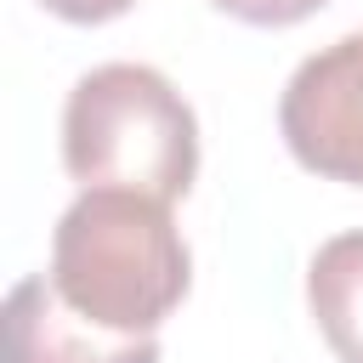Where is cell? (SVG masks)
Wrapping results in <instances>:
<instances>
[{
    "mask_svg": "<svg viewBox=\"0 0 363 363\" xmlns=\"http://www.w3.org/2000/svg\"><path fill=\"white\" fill-rule=\"evenodd\" d=\"M62 164L79 187L176 204L199 176V119L159 68L102 62L62 102Z\"/></svg>",
    "mask_w": 363,
    "mask_h": 363,
    "instance_id": "cell-2",
    "label": "cell"
},
{
    "mask_svg": "<svg viewBox=\"0 0 363 363\" xmlns=\"http://www.w3.org/2000/svg\"><path fill=\"white\" fill-rule=\"evenodd\" d=\"M278 130L295 164L363 187V34H340L289 74Z\"/></svg>",
    "mask_w": 363,
    "mask_h": 363,
    "instance_id": "cell-3",
    "label": "cell"
},
{
    "mask_svg": "<svg viewBox=\"0 0 363 363\" xmlns=\"http://www.w3.org/2000/svg\"><path fill=\"white\" fill-rule=\"evenodd\" d=\"M57 295L113 329V335H153L193 284V255L170 221V204L125 187H85L51 233V272Z\"/></svg>",
    "mask_w": 363,
    "mask_h": 363,
    "instance_id": "cell-1",
    "label": "cell"
},
{
    "mask_svg": "<svg viewBox=\"0 0 363 363\" xmlns=\"http://www.w3.org/2000/svg\"><path fill=\"white\" fill-rule=\"evenodd\" d=\"M306 306L340 363H363V227L318 244L306 267Z\"/></svg>",
    "mask_w": 363,
    "mask_h": 363,
    "instance_id": "cell-5",
    "label": "cell"
},
{
    "mask_svg": "<svg viewBox=\"0 0 363 363\" xmlns=\"http://www.w3.org/2000/svg\"><path fill=\"white\" fill-rule=\"evenodd\" d=\"M0 335V363H159L153 335H113L79 318L51 278L11 284Z\"/></svg>",
    "mask_w": 363,
    "mask_h": 363,
    "instance_id": "cell-4",
    "label": "cell"
},
{
    "mask_svg": "<svg viewBox=\"0 0 363 363\" xmlns=\"http://www.w3.org/2000/svg\"><path fill=\"white\" fill-rule=\"evenodd\" d=\"M136 0H45V11L68 17V23H108L119 11H130Z\"/></svg>",
    "mask_w": 363,
    "mask_h": 363,
    "instance_id": "cell-7",
    "label": "cell"
},
{
    "mask_svg": "<svg viewBox=\"0 0 363 363\" xmlns=\"http://www.w3.org/2000/svg\"><path fill=\"white\" fill-rule=\"evenodd\" d=\"M210 6H221L227 17H238V23H255V28H289V23L312 17L323 0H210Z\"/></svg>",
    "mask_w": 363,
    "mask_h": 363,
    "instance_id": "cell-6",
    "label": "cell"
}]
</instances>
